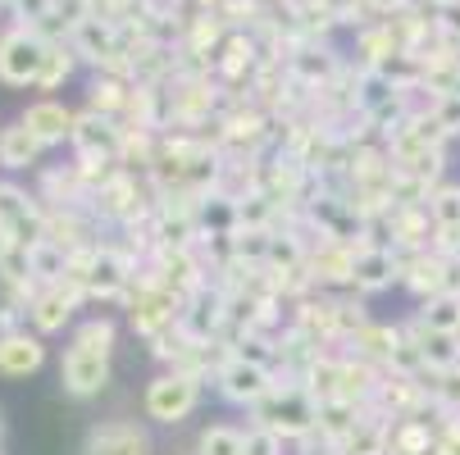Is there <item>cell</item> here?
Here are the masks:
<instances>
[{
  "mask_svg": "<svg viewBox=\"0 0 460 455\" xmlns=\"http://www.w3.org/2000/svg\"><path fill=\"white\" fill-rule=\"evenodd\" d=\"M397 342H402V328H392V323H365L356 333V355H365L369 364H392Z\"/></svg>",
  "mask_w": 460,
  "mask_h": 455,
  "instance_id": "19",
  "label": "cell"
},
{
  "mask_svg": "<svg viewBox=\"0 0 460 455\" xmlns=\"http://www.w3.org/2000/svg\"><path fill=\"white\" fill-rule=\"evenodd\" d=\"M78 301H83V292H78L74 283H46V287H37L32 301H28V323H32V333H41V337L59 333L64 323L74 319Z\"/></svg>",
  "mask_w": 460,
  "mask_h": 455,
  "instance_id": "6",
  "label": "cell"
},
{
  "mask_svg": "<svg viewBox=\"0 0 460 455\" xmlns=\"http://www.w3.org/2000/svg\"><path fill=\"white\" fill-rule=\"evenodd\" d=\"M0 219L14 228V237H19L23 250L46 237V210L28 197V191H19V187H10V182H0Z\"/></svg>",
  "mask_w": 460,
  "mask_h": 455,
  "instance_id": "9",
  "label": "cell"
},
{
  "mask_svg": "<svg viewBox=\"0 0 460 455\" xmlns=\"http://www.w3.org/2000/svg\"><path fill=\"white\" fill-rule=\"evenodd\" d=\"M215 109V87L210 83H182L173 92V118L178 123H201Z\"/></svg>",
  "mask_w": 460,
  "mask_h": 455,
  "instance_id": "22",
  "label": "cell"
},
{
  "mask_svg": "<svg viewBox=\"0 0 460 455\" xmlns=\"http://www.w3.org/2000/svg\"><path fill=\"white\" fill-rule=\"evenodd\" d=\"M128 278H133V274H128V265H123L114 250H96L83 292H87V296H119V292L128 287Z\"/></svg>",
  "mask_w": 460,
  "mask_h": 455,
  "instance_id": "13",
  "label": "cell"
},
{
  "mask_svg": "<svg viewBox=\"0 0 460 455\" xmlns=\"http://www.w3.org/2000/svg\"><path fill=\"white\" fill-rule=\"evenodd\" d=\"M387 455H438V433L415 415V419H397L387 433Z\"/></svg>",
  "mask_w": 460,
  "mask_h": 455,
  "instance_id": "14",
  "label": "cell"
},
{
  "mask_svg": "<svg viewBox=\"0 0 460 455\" xmlns=\"http://www.w3.org/2000/svg\"><path fill=\"white\" fill-rule=\"evenodd\" d=\"M392 283H402V259L392 246H360L356 250V269H351V287L356 292H383Z\"/></svg>",
  "mask_w": 460,
  "mask_h": 455,
  "instance_id": "10",
  "label": "cell"
},
{
  "mask_svg": "<svg viewBox=\"0 0 460 455\" xmlns=\"http://www.w3.org/2000/svg\"><path fill=\"white\" fill-rule=\"evenodd\" d=\"M424 5H433V10H451V5H460V0H424Z\"/></svg>",
  "mask_w": 460,
  "mask_h": 455,
  "instance_id": "31",
  "label": "cell"
},
{
  "mask_svg": "<svg viewBox=\"0 0 460 455\" xmlns=\"http://www.w3.org/2000/svg\"><path fill=\"white\" fill-rule=\"evenodd\" d=\"M224 137H228V142H246V146L260 142V137H265V114H260L255 105H251L246 114H228V118H224Z\"/></svg>",
  "mask_w": 460,
  "mask_h": 455,
  "instance_id": "26",
  "label": "cell"
},
{
  "mask_svg": "<svg viewBox=\"0 0 460 455\" xmlns=\"http://www.w3.org/2000/svg\"><path fill=\"white\" fill-rule=\"evenodd\" d=\"M274 369L270 364H255V360H242V355H228L219 364V397L233 401V406H260L270 392H274Z\"/></svg>",
  "mask_w": 460,
  "mask_h": 455,
  "instance_id": "4",
  "label": "cell"
},
{
  "mask_svg": "<svg viewBox=\"0 0 460 455\" xmlns=\"http://www.w3.org/2000/svg\"><path fill=\"white\" fill-rule=\"evenodd\" d=\"M14 19H23V28H46V19H55L59 0H10Z\"/></svg>",
  "mask_w": 460,
  "mask_h": 455,
  "instance_id": "28",
  "label": "cell"
},
{
  "mask_svg": "<svg viewBox=\"0 0 460 455\" xmlns=\"http://www.w3.org/2000/svg\"><path fill=\"white\" fill-rule=\"evenodd\" d=\"M429 219H433L438 232H456V228H460V182L433 187V197H429Z\"/></svg>",
  "mask_w": 460,
  "mask_h": 455,
  "instance_id": "23",
  "label": "cell"
},
{
  "mask_svg": "<svg viewBox=\"0 0 460 455\" xmlns=\"http://www.w3.org/2000/svg\"><path fill=\"white\" fill-rule=\"evenodd\" d=\"M41 142L28 133L23 123H10V127H0V169H10V173H23V169H37L41 160Z\"/></svg>",
  "mask_w": 460,
  "mask_h": 455,
  "instance_id": "12",
  "label": "cell"
},
{
  "mask_svg": "<svg viewBox=\"0 0 460 455\" xmlns=\"http://www.w3.org/2000/svg\"><path fill=\"white\" fill-rule=\"evenodd\" d=\"M83 455H151V437L133 419H105L87 433Z\"/></svg>",
  "mask_w": 460,
  "mask_h": 455,
  "instance_id": "8",
  "label": "cell"
},
{
  "mask_svg": "<svg viewBox=\"0 0 460 455\" xmlns=\"http://www.w3.org/2000/svg\"><path fill=\"white\" fill-rule=\"evenodd\" d=\"M28 133L50 151V146H64V142H74V127H78V114L64 105V101H50V96H41V101H32L28 109H23V118H19Z\"/></svg>",
  "mask_w": 460,
  "mask_h": 455,
  "instance_id": "7",
  "label": "cell"
},
{
  "mask_svg": "<svg viewBox=\"0 0 460 455\" xmlns=\"http://www.w3.org/2000/svg\"><path fill=\"white\" fill-rule=\"evenodd\" d=\"M14 250H23V246H19V237H14V228H10L5 219H0V269H5V265H10V259H14Z\"/></svg>",
  "mask_w": 460,
  "mask_h": 455,
  "instance_id": "30",
  "label": "cell"
},
{
  "mask_svg": "<svg viewBox=\"0 0 460 455\" xmlns=\"http://www.w3.org/2000/svg\"><path fill=\"white\" fill-rule=\"evenodd\" d=\"M387 433H392V424H369V419H360L333 451H338V455H387Z\"/></svg>",
  "mask_w": 460,
  "mask_h": 455,
  "instance_id": "21",
  "label": "cell"
},
{
  "mask_svg": "<svg viewBox=\"0 0 460 455\" xmlns=\"http://www.w3.org/2000/svg\"><path fill=\"white\" fill-rule=\"evenodd\" d=\"M433 118H438V127H442L447 137H460V92L442 96V101L433 105Z\"/></svg>",
  "mask_w": 460,
  "mask_h": 455,
  "instance_id": "29",
  "label": "cell"
},
{
  "mask_svg": "<svg viewBox=\"0 0 460 455\" xmlns=\"http://www.w3.org/2000/svg\"><path fill=\"white\" fill-rule=\"evenodd\" d=\"M78 69V50L69 41H46V64H41V78H37V92H55L74 78Z\"/></svg>",
  "mask_w": 460,
  "mask_h": 455,
  "instance_id": "18",
  "label": "cell"
},
{
  "mask_svg": "<svg viewBox=\"0 0 460 455\" xmlns=\"http://www.w3.org/2000/svg\"><path fill=\"white\" fill-rule=\"evenodd\" d=\"M196 406H201V373H187V369H169L160 378L146 382V397H142V410L151 424H182Z\"/></svg>",
  "mask_w": 460,
  "mask_h": 455,
  "instance_id": "1",
  "label": "cell"
},
{
  "mask_svg": "<svg viewBox=\"0 0 460 455\" xmlns=\"http://www.w3.org/2000/svg\"><path fill=\"white\" fill-rule=\"evenodd\" d=\"M415 319L424 323L429 333H460V296L456 292H438V296L420 301Z\"/></svg>",
  "mask_w": 460,
  "mask_h": 455,
  "instance_id": "17",
  "label": "cell"
},
{
  "mask_svg": "<svg viewBox=\"0 0 460 455\" xmlns=\"http://www.w3.org/2000/svg\"><path fill=\"white\" fill-rule=\"evenodd\" d=\"M255 50H260L255 37H246V32H228L224 46H219V59H215L219 78H228V83L251 78V69H255Z\"/></svg>",
  "mask_w": 460,
  "mask_h": 455,
  "instance_id": "15",
  "label": "cell"
},
{
  "mask_svg": "<svg viewBox=\"0 0 460 455\" xmlns=\"http://www.w3.org/2000/svg\"><path fill=\"white\" fill-rule=\"evenodd\" d=\"M242 455H283V437L265 424H251L242 437Z\"/></svg>",
  "mask_w": 460,
  "mask_h": 455,
  "instance_id": "27",
  "label": "cell"
},
{
  "mask_svg": "<svg viewBox=\"0 0 460 455\" xmlns=\"http://www.w3.org/2000/svg\"><path fill=\"white\" fill-rule=\"evenodd\" d=\"M456 337H460V333H456Z\"/></svg>",
  "mask_w": 460,
  "mask_h": 455,
  "instance_id": "32",
  "label": "cell"
},
{
  "mask_svg": "<svg viewBox=\"0 0 460 455\" xmlns=\"http://www.w3.org/2000/svg\"><path fill=\"white\" fill-rule=\"evenodd\" d=\"M242 428L233 424H210L201 433V442H196V455H242Z\"/></svg>",
  "mask_w": 460,
  "mask_h": 455,
  "instance_id": "25",
  "label": "cell"
},
{
  "mask_svg": "<svg viewBox=\"0 0 460 455\" xmlns=\"http://www.w3.org/2000/svg\"><path fill=\"white\" fill-rule=\"evenodd\" d=\"M59 387L74 401H92L110 387V355H92V351H64L59 360Z\"/></svg>",
  "mask_w": 460,
  "mask_h": 455,
  "instance_id": "5",
  "label": "cell"
},
{
  "mask_svg": "<svg viewBox=\"0 0 460 455\" xmlns=\"http://www.w3.org/2000/svg\"><path fill=\"white\" fill-rule=\"evenodd\" d=\"M255 424L274 428L283 442H301L319 428V406L310 401L305 387H274V392L255 406Z\"/></svg>",
  "mask_w": 460,
  "mask_h": 455,
  "instance_id": "2",
  "label": "cell"
},
{
  "mask_svg": "<svg viewBox=\"0 0 460 455\" xmlns=\"http://www.w3.org/2000/svg\"><path fill=\"white\" fill-rule=\"evenodd\" d=\"M128 96H133V87H123L114 74H96L92 78V92H87V109H96L105 118H119L128 109Z\"/></svg>",
  "mask_w": 460,
  "mask_h": 455,
  "instance_id": "20",
  "label": "cell"
},
{
  "mask_svg": "<svg viewBox=\"0 0 460 455\" xmlns=\"http://www.w3.org/2000/svg\"><path fill=\"white\" fill-rule=\"evenodd\" d=\"M46 64V37L32 28H10L0 37V83L5 87H37Z\"/></svg>",
  "mask_w": 460,
  "mask_h": 455,
  "instance_id": "3",
  "label": "cell"
},
{
  "mask_svg": "<svg viewBox=\"0 0 460 455\" xmlns=\"http://www.w3.org/2000/svg\"><path fill=\"white\" fill-rule=\"evenodd\" d=\"M41 364H46L41 333H28V328L0 333V378H32Z\"/></svg>",
  "mask_w": 460,
  "mask_h": 455,
  "instance_id": "11",
  "label": "cell"
},
{
  "mask_svg": "<svg viewBox=\"0 0 460 455\" xmlns=\"http://www.w3.org/2000/svg\"><path fill=\"white\" fill-rule=\"evenodd\" d=\"M114 337H119V328H114V319H87V323H78L74 328V351H92V355H110L114 351Z\"/></svg>",
  "mask_w": 460,
  "mask_h": 455,
  "instance_id": "24",
  "label": "cell"
},
{
  "mask_svg": "<svg viewBox=\"0 0 460 455\" xmlns=\"http://www.w3.org/2000/svg\"><path fill=\"white\" fill-rule=\"evenodd\" d=\"M292 74L305 83V87H323L328 78L338 74V55L328 50V46H301L292 55Z\"/></svg>",
  "mask_w": 460,
  "mask_h": 455,
  "instance_id": "16",
  "label": "cell"
}]
</instances>
